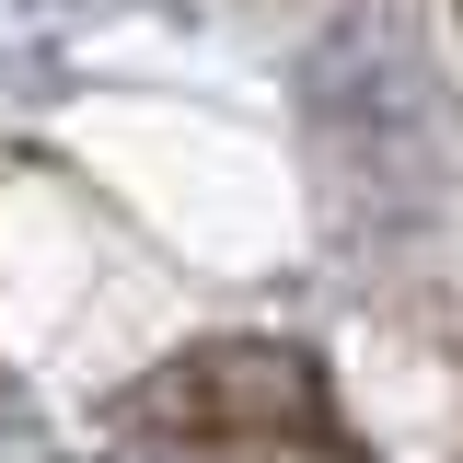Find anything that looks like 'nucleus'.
Here are the masks:
<instances>
[{
  "mask_svg": "<svg viewBox=\"0 0 463 463\" xmlns=\"http://www.w3.org/2000/svg\"><path fill=\"white\" fill-rule=\"evenodd\" d=\"M128 429L185 440V452H313V440H336L313 359L301 347H267V336L185 347L174 371H151L128 394Z\"/></svg>",
  "mask_w": 463,
  "mask_h": 463,
  "instance_id": "nucleus-1",
  "label": "nucleus"
}]
</instances>
